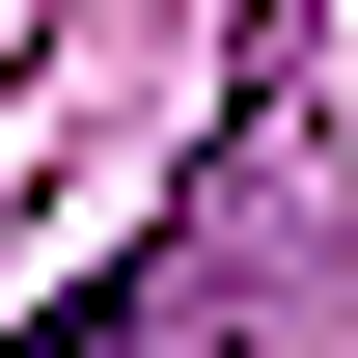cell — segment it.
Returning a JSON list of instances; mask_svg holds the SVG:
<instances>
[{"instance_id":"obj_1","label":"cell","mask_w":358,"mask_h":358,"mask_svg":"<svg viewBox=\"0 0 358 358\" xmlns=\"http://www.w3.org/2000/svg\"><path fill=\"white\" fill-rule=\"evenodd\" d=\"M166 303H193V248H138V275H83L55 331H0V358H166Z\"/></svg>"}]
</instances>
